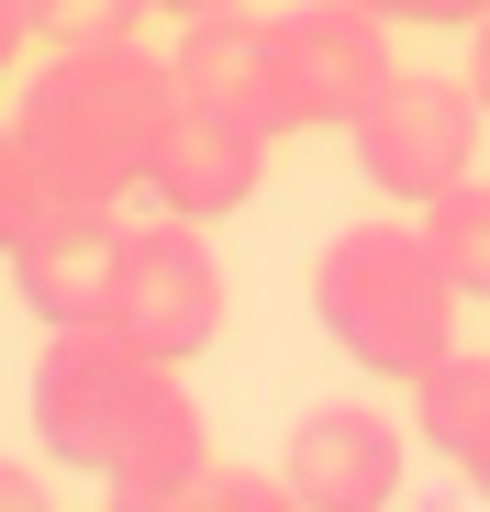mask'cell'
Wrapping results in <instances>:
<instances>
[{
	"label": "cell",
	"mask_w": 490,
	"mask_h": 512,
	"mask_svg": "<svg viewBox=\"0 0 490 512\" xmlns=\"http://www.w3.org/2000/svg\"><path fill=\"white\" fill-rule=\"evenodd\" d=\"M468 90H479V112H490V12L468 23Z\"/></svg>",
	"instance_id": "obj_18"
},
{
	"label": "cell",
	"mask_w": 490,
	"mask_h": 512,
	"mask_svg": "<svg viewBox=\"0 0 490 512\" xmlns=\"http://www.w3.org/2000/svg\"><path fill=\"white\" fill-rule=\"evenodd\" d=\"M390 34L401 23H379L368 0H301V12H279V123L290 134H357L368 101L401 78Z\"/></svg>",
	"instance_id": "obj_5"
},
{
	"label": "cell",
	"mask_w": 490,
	"mask_h": 512,
	"mask_svg": "<svg viewBox=\"0 0 490 512\" xmlns=\"http://www.w3.org/2000/svg\"><path fill=\"white\" fill-rule=\"evenodd\" d=\"M457 312L468 290L446 279L424 223H346L312 256V323L368 379H424L435 357H457Z\"/></svg>",
	"instance_id": "obj_3"
},
{
	"label": "cell",
	"mask_w": 490,
	"mask_h": 512,
	"mask_svg": "<svg viewBox=\"0 0 490 512\" xmlns=\"http://www.w3.org/2000/svg\"><path fill=\"white\" fill-rule=\"evenodd\" d=\"M0 12H12V23H23V0H0Z\"/></svg>",
	"instance_id": "obj_21"
},
{
	"label": "cell",
	"mask_w": 490,
	"mask_h": 512,
	"mask_svg": "<svg viewBox=\"0 0 490 512\" xmlns=\"http://www.w3.org/2000/svg\"><path fill=\"white\" fill-rule=\"evenodd\" d=\"M179 512H301V501H290V479H268V468H223V457H212Z\"/></svg>",
	"instance_id": "obj_14"
},
{
	"label": "cell",
	"mask_w": 490,
	"mask_h": 512,
	"mask_svg": "<svg viewBox=\"0 0 490 512\" xmlns=\"http://www.w3.org/2000/svg\"><path fill=\"white\" fill-rule=\"evenodd\" d=\"M145 12H168V23H201V12H245V0H145Z\"/></svg>",
	"instance_id": "obj_19"
},
{
	"label": "cell",
	"mask_w": 490,
	"mask_h": 512,
	"mask_svg": "<svg viewBox=\"0 0 490 512\" xmlns=\"http://www.w3.org/2000/svg\"><path fill=\"white\" fill-rule=\"evenodd\" d=\"M123 201H67L45 190V212L23 223V245L0 256L23 290V312L56 334V323H112V279H123Z\"/></svg>",
	"instance_id": "obj_7"
},
{
	"label": "cell",
	"mask_w": 490,
	"mask_h": 512,
	"mask_svg": "<svg viewBox=\"0 0 490 512\" xmlns=\"http://www.w3.org/2000/svg\"><path fill=\"white\" fill-rule=\"evenodd\" d=\"M34 435L56 468H90L112 490V512H179L190 479L212 468L201 401L179 390V368L134 346L123 323H56L34 357Z\"/></svg>",
	"instance_id": "obj_1"
},
{
	"label": "cell",
	"mask_w": 490,
	"mask_h": 512,
	"mask_svg": "<svg viewBox=\"0 0 490 512\" xmlns=\"http://www.w3.org/2000/svg\"><path fill=\"white\" fill-rule=\"evenodd\" d=\"M168 78H179V101H190V112L257 123V134H290V123H279V23H257V12H201V23H179Z\"/></svg>",
	"instance_id": "obj_9"
},
{
	"label": "cell",
	"mask_w": 490,
	"mask_h": 512,
	"mask_svg": "<svg viewBox=\"0 0 490 512\" xmlns=\"http://www.w3.org/2000/svg\"><path fill=\"white\" fill-rule=\"evenodd\" d=\"M268 145H279V134L223 123V112H190V101H179L168 145H156L145 201H156V212H179V223H234L245 201H257V179H268Z\"/></svg>",
	"instance_id": "obj_10"
},
{
	"label": "cell",
	"mask_w": 490,
	"mask_h": 512,
	"mask_svg": "<svg viewBox=\"0 0 490 512\" xmlns=\"http://www.w3.org/2000/svg\"><path fill=\"white\" fill-rule=\"evenodd\" d=\"M413 223H424V245L446 256V279H457L468 301H490V179H479V167H468L457 190H435Z\"/></svg>",
	"instance_id": "obj_12"
},
{
	"label": "cell",
	"mask_w": 490,
	"mask_h": 512,
	"mask_svg": "<svg viewBox=\"0 0 490 512\" xmlns=\"http://www.w3.org/2000/svg\"><path fill=\"white\" fill-rule=\"evenodd\" d=\"M12 123L34 145V179L45 190H67V201H134L156 179L168 123H179V78H168V56H145V45L45 56Z\"/></svg>",
	"instance_id": "obj_2"
},
{
	"label": "cell",
	"mask_w": 490,
	"mask_h": 512,
	"mask_svg": "<svg viewBox=\"0 0 490 512\" xmlns=\"http://www.w3.org/2000/svg\"><path fill=\"white\" fill-rule=\"evenodd\" d=\"M413 435L490 501V357H435L413 379Z\"/></svg>",
	"instance_id": "obj_11"
},
{
	"label": "cell",
	"mask_w": 490,
	"mask_h": 512,
	"mask_svg": "<svg viewBox=\"0 0 490 512\" xmlns=\"http://www.w3.org/2000/svg\"><path fill=\"white\" fill-rule=\"evenodd\" d=\"M145 0H23V45L34 56H101V45H134Z\"/></svg>",
	"instance_id": "obj_13"
},
{
	"label": "cell",
	"mask_w": 490,
	"mask_h": 512,
	"mask_svg": "<svg viewBox=\"0 0 490 512\" xmlns=\"http://www.w3.org/2000/svg\"><path fill=\"white\" fill-rule=\"evenodd\" d=\"M368 12H379V23H413V34H468L490 0H368Z\"/></svg>",
	"instance_id": "obj_16"
},
{
	"label": "cell",
	"mask_w": 490,
	"mask_h": 512,
	"mask_svg": "<svg viewBox=\"0 0 490 512\" xmlns=\"http://www.w3.org/2000/svg\"><path fill=\"white\" fill-rule=\"evenodd\" d=\"M479 134H490V112H479V90H468V67H457V78L401 67L390 90L368 101V123H357L346 145H357V179H368L379 201L424 212L435 190H457L468 167H479Z\"/></svg>",
	"instance_id": "obj_4"
},
{
	"label": "cell",
	"mask_w": 490,
	"mask_h": 512,
	"mask_svg": "<svg viewBox=\"0 0 490 512\" xmlns=\"http://www.w3.org/2000/svg\"><path fill=\"white\" fill-rule=\"evenodd\" d=\"M0 512H45V479H34V468H12V457H0Z\"/></svg>",
	"instance_id": "obj_17"
},
{
	"label": "cell",
	"mask_w": 490,
	"mask_h": 512,
	"mask_svg": "<svg viewBox=\"0 0 490 512\" xmlns=\"http://www.w3.org/2000/svg\"><path fill=\"white\" fill-rule=\"evenodd\" d=\"M12 56H23V23H12V12H0V67H12Z\"/></svg>",
	"instance_id": "obj_20"
},
{
	"label": "cell",
	"mask_w": 490,
	"mask_h": 512,
	"mask_svg": "<svg viewBox=\"0 0 490 512\" xmlns=\"http://www.w3.org/2000/svg\"><path fill=\"white\" fill-rule=\"evenodd\" d=\"M301 512H390L401 501V423L368 401H323L290 423V457H279Z\"/></svg>",
	"instance_id": "obj_8"
},
{
	"label": "cell",
	"mask_w": 490,
	"mask_h": 512,
	"mask_svg": "<svg viewBox=\"0 0 490 512\" xmlns=\"http://www.w3.org/2000/svg\"><path fill=\"white\" fill-rule=\"evenodd\" d=\"M45 212V179H34V145H23V123H0V256L23 245V223Z\"/></svg>",
	"instance_id": "obj_15"
},
{
	"label": "cell",
	"mask_w": 490,
	"mask_h": 512,
	"mask_svg": "<svg viewBox=\"0 0 490 512\" xmlns=\"http://www.w3.org/2000/svg\"><path fill=\"white\" fill-rule=\"evenodd\" d=\"M112 323L134 334V346H156L168 368H190L212 334H223V268H212V245L201 223L179 212H156L123 234V279H112Z\"/></svg>",
	"instance_id": "obj_6"
}]
</instances>
